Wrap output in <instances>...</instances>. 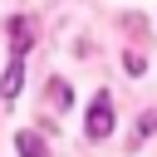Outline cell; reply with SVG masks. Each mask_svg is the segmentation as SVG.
Wrapping results in <instances>:
<instances>
[{"label": "cell", "instance_id": "obj_4", "mask_svg": "<svg viewBox=\"0 0 157 157\" xmlns=\"http://www.w3.org/2000/svg\"><path fill=\"white\" fill-rule=\"evenodd\" d=\"M15 147H20V157H44V137H34L29 128L15 137Z\"/></svg>", "mask_w": 157, "mask_h": 157}, {"label": "cell", "instance_id": "obj_2", "mask_svg": "<svg viewBox=\"0 0 157 157\" xmlns=\"http://www.w3.org/2000/svg\"><path fill=\"white\" fill-rule=\"evenodd\" d=\"M29 20H10V44H15V59H25V49H29Z\"/></svg>", "mask_w": 157, "mask_h": 157}, {"label": "cell", "instance_id": "obj_3", "mask_svg": "<svg viewBox=\"0 0 157 157\" xmlns=\"http://www.w3.org/2000/svg\"><path fill=\"white\" fill-rule=\"evenodd\" d=\"M20 78H25V59H10V69H5V83H0V93H5V98H15V93H20Z\"/></svg>", "mask_w": 157, "mask_h": 157}, {"label": "cell", "instance_id": "obj_1", "mask_svg": "<svg viewBox=\"0 0 157 157\" xmlns=\"http://www.w3.org/2000/svg\"><path fill=\"white\" fill-rule=\"evenodd\" d=\"M108 132H113V98L98 93L88 108V137H108Z\"/></svg>", "mask_w": 157, "mask_h": 157}]
</instances>
